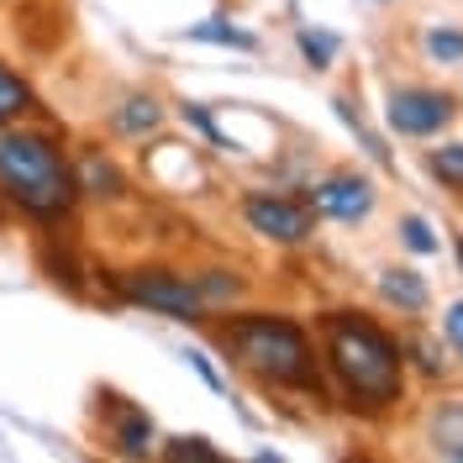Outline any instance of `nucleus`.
Here are the masks:
<instances>
[{
    "label": "nucleus",
    "instance_id": "f257e3e1",
    "mask_svg": "<svg viewBox=\"0 0 463 463\" xmlns=\"http://www.w3.org/2000/svg\"><path fill=\"white\" fill-rule=\"evenodd\" d=\"M0 195L32 222H63L80 201V174L37 127H0Z\"/></svg>",
    "mask_w": 463,
    "mask_h": 463
},
{
    "label": "nucleus",
    "instance_id": "f03ea898",
    "mask_svg": "<svg viewBox=\"0 0 463 463\" xmlns=\"http://www.w3.org/2000/svg\"><path fill=\"white\" fill-rule=\"evenodd\" d=\"M321 337H326V369L337 374V384L347 390L353 405L384 411V405L401 401L405 358H401V343L390 332H379L369 317L332 311V317L321 321Z\"/></svg>",
    "mask_w": 463,
    "mask_h": 463
},
{
    "label": "nucleus",
    "instance_id": "7ed1b4c3",
    "mask_svg": "<svg viewBox=\"0 0 463 463\" xmlns=\"http://www.w3.org/2000/svg\"><path fill=\"white\" fill-rule=\"evenodd\" d=\"M222 343L227 353L253 369L263 384H285V390H317L321 395V369H317V347L306 337V326L289 317H269V311H253V317H237L222 326Z\"/></svg>",
    "mask_w": 463,
    "mask_h": 463
},
{
    "label": "nucleus",
    "instance_id": "20e7f679",
    "mask_svg": "<svg viewBox=\"0 0 463 463\" xmlns=\"http://www.w3.org/2000/svg\"><path fill=\"white\" fill-rule=\"evenodd\" d=\"M121 295L169 321H205V311H211L201 285L174 274V269H132V274H121Z\"/></svg>",
    "mask_w": 463,
    "mask_h": 463
},
{
    "label": "nucleus",
    "instance_id": "39448f33",
    "mask_svg": "<svg viewBox=\"0 0 463 463\" xmlns=\"http://www.w3.org/2000/svg\"><path fill=\"white\" fill-rule=\"evenodd\" d=\"M242 222L269 237V242H306L317 232V211L300 195H274V190H253L242 195Z\"/></svg>",
    "mask_w": 463,
    "mask_h": 463
},
{
    "label": "nucleus",
    "instance_id": "423d86ee",
    "mask_svg": "<svg viewBox=\"0 0 463 463\" xmlns=\"http://www.w3.org/2000/svg\"><path fill=\"white\" fill-rule=\"evenodd\" d=\"M384 121L401 137H432V132H442L453 121V100L427 85H401L390 95V106H384Z\"/></svg>",
    "mask_w": 463,
    "mask_h": 463
},
{
    "label": "nucleus",
    "instance_id": "0eeeda50",
    "mask_svg": "<svg viewBox=\"0 0 463 463\" xmlns=\"http://www.w3.org/2000/svg\"><path fill=\"white\" fill-rule=\"evenodd\" d=\"M306 205L317 216H332V222H364L374 211V179H364V174H332V179L311 184Z\"/></svg>",
    "mask_w": 463,
    "mask_h": 463
},
{
    "label": "nucleus",
    "instance_id": "6e6552de",
    "mask_svg": "<svg viewBox=\"0 0 463 463\" xmlns=\"http://www.w3.org/2000/svg\"><path fill=\"white\" fill-rule=\"evenodd\" d=\"M158 121H164V106L153 95H127L111 116V127L121 137H147V132H158Z\"/></svg>",
    "mask_w": 463,
    "mask_h": 463
},
{
    "label": "nucleus",
    "instance_id": "1a4fd4ad",
    "mask_svg": "<svg viewBox=\"0 0 463 463\" xmlns=\"http://www.w3.org/2000/svg\"><path fill=\"white\" fill-rule=\"evenodd\" d=\"M379 295H384L390 306L411 311V317H416V311H427V300H432L427 285H421V274H411V269H384V274H379Z\"/></svg>",
    "mask_w": 463,
    "mask_h": 463
},
{
    "label": "nucleus",
    "instance_id": "9d476101",
    "mask_svg": "<svg viewBox=\"0 0 463 463\" xmlns=\"http://www.w3.org/2000/svg\"><path fill=\"white\" fill-rule=\"evenodd\" d=\"M153 416L147 411H132V405H116V448L127 453V458H147V448H153Z\"/></svg>",
    "mask_w": 463,
    "mask_h": 463
},
{
    "label": "nucleus",
    "instance_id": "9b49d317",
    "mask_svg": "<svg viewBox=\"0 0 463 463\" xmlns=\"http://www.w3.org/2000/svg\"><path fill=\"white\" fill-rule=\"evenodd\" d=\"M80 195H100V201H116L127 184H121V174H116V164H106L100 153H85L80 158Z\"/></svg>",
    "mask_w": 463,
    "mask_h": 463
},
{
    "label": "nucleus",
    "instance_id": "f8f14e48",
    "mask_svg": "<svg viewBox=\"0 0 463 463\" xmlns=\"http://www.w3.org/2000/svg\"><path fill=\"white\" fill-rule=\"evenodd\" d=\"M190 43H216V48H237V53H259V37L242 27H232V22H222V16H211V22H201V27L184 32Z\"/></svg>",
    "mask_w": 463,
    "mask_h": 463
},
{
    "label": "nucleus",
    "instance_id": "ddd939ff",
    "mask_svg": "<svg viewBox=\"0 0 463 463\" xmlns=\"http://www.w3.org/2000/svg\"><path fill=\"white\" fill-rule=\"evenodd\" d=\"M27 111H32V85L0 63V127H11L16 116H27Z\"/></svg>",
    "mask_w": 463,
    "mask_h": 463
},
{
    "label": "nucleus",
    "instance_id": "4468645a",
    "mask_svg": "<svg viewBox=\"0 0 463 463\" xmlns=\"http://www.w3.org/2000/svg\"><path fill=\"white\" fill-rule=\"evenodd\" d=\"M295 48H300V58L311 63V69H332V58H337V32H317V27H300L295 32Z\"/></svg>",
    "mask_w": 463,
    "mask_h": 463
},
{
    "label": "nucleus",
    "instance_id": "2eb2a0df",
    "mask_svg": "<svg viewBox=\"0 0 463 463\" xmlns=\"http://www.w3.org/2000/svg\"><path fill=\"white\" fill-rule=\"evenodd\" d=\"M432 174L448 184V190H458L463 195V143H442V147H432Z\"/></svg>",
    "mask_w": 463,
    "mask_h": 463
},
{
    "label": "nucleus",
    "instance_id": "dca6fc26",
    "mask_svg": "<svg viewBox=\"0 0 463 463\" xmlns=\"http://www.w3.org/2000/svg\"><path fill=\"white\" fill-rule=\"evenodd\" d=\"M164 453H169V463H227L211 442H205V437H174Z\"/></svg>",
    "mask_w": 463,
    "mask_h": 463
},
{
    "label": "nucleus",
    "instance_id": "f3484780",
    "mask_svg": "<svg viewBox=\"0 0 463 463\" xmlns=\"http://www.w3.org/2000/svg\"><path fill=\"white\" fill-rule=\"evenodd\" d=\"M437 448H442L448 458H463V405H448V411L437 416Z\"/></svg>",
    "mask_w": 463,
    "mask_h": 463
},
{
    "label": "nucleus",
    "instance_id": "a211bd4d",
    "mask_svg": "<svg viewBox=\"0 0 463 463\" xmlns=\"http://www.w3.org/2000/svg\"><path fill=\"white\" fill-rule=\"evenodd\" d=\"M184 121H190V127H195V132H201V137H205V143H211V147H222V153H232V147H237V143H232V137H227V132L216 127V116L205 111V106H195V100L184 106Z\"/></svg>",
    "mask_w": 463,
    "mask_h": 463
},
{
    "label": "nucleus",
    "instance_id": "6ab92c4d",
    "mask_svg": "<svg viewBox=\"0 0 463 463\" xmlns=\"http://www.w3.org/2000/svg\"><path fill=\"white\" fill-rule=\"evenodd\" d=\"M427 53H432L437 63H458L463 58V32L458 27H432L427 32Z\"/></svg>",
    "mask_w": 463,
    "mask_h": 463
},
{
    "label": "nucleus",
    "instance_id": "aec40b11",
    "mask_svg": "<svg viewBox=\"0 0 463 463\" xmlns=\"http://www.w3.org/2000/svg\"><path fill=\"white\" fill-rule=\"evenodd\" d=\"M332 106H337V116H343L347 127H353V132H358V137H364V147H369V153H374L379 164H390V147L379 143L374 132H369V127H364V116L353 111V100H347V95H337V100H332Z\"/></svg>",
    "mask_w": 463,
    "mask_h": 463
},
{
    "label": "nucleus",
    "instance_id": "412c9836",
    "mask_svg": "<svg viewBox=\"0 0 463 463\" xmlns=\"http://www.w3.org/2000/svg\"><path fill=\"white\" fill-rule=\"evenodd\" d=\"M195 285H201L205 306L211 300H227V295H242V279H227V269H205V274H195Z\"/></svg>",
    "mask_w": 463,
    "mask_h": 463
},
{
    "label": "nucleus",
    "instance_id": "4be33fe9",
    "mask_svg": "<svg viewBox=\"0 0 463 463\" xmlns=\"http://www.w3.org/2000/svg\"><path fill=\"white\" fill-rule=\"evenodd\" d=\"M401 237H405V248H411V253H421V259H427V253H437V248H442V242H437V237H432V227H427L421 216H405V222H401Z\"/></svg>",
    "mask_w": 463,
    "mask_h": 463
},
{
    "label": "nucleus",
    "instance_id": "5701e85b",
    "mask_svg": "<svg viewBox=\"0 0 463 463\" xmlns=\"http://www.w3.org/2000/svg\"><path fill=\"white\" fill-rule=\"evenodd\" d=\"M179 358H184V364H190V369H195V374L205 379V384H211V390H216V395H222V390H227V379L216 374V369H211V358H205L201 347H184V353H179Z\"/></svg>",
    "mask_w": 463,
    "mask_h": 463
},
{
    "label": "nucleus",
    "instance_id": "b1692460",
    "mask_svg": "<svg viewBox=\"0 0 463 463\" xmlns=\"http://www.w3.org/2000/svg\"><path fill=\"white\" fill-rule=\"evenodd\" d=\"M416 358H421V369H427V374H442V358H437L432 343H416Z\"/></svg>",
    "mask_w": 463,
    "mask_h": 463
},
{
    "label": "nucleus",
    "instance_id": "393cba45",
    "mask_svg": "<svg viewBox=\"0 0 463 463\" xmlns=\"http://www.w3.org/2000/svg\"><path fill=\"white\" fill-rule=\"evenodd\" d=\"M448 337L463 347V300H458V306H448Z\"/></svg>",
    "mask_w": 463,
    "mask_h": 463
},
{
    "label": "nucleus",
    "instance_id": "a878e982",
    "mask_svg": "<svg viewBox=\"0 0 463 463\" xmlns=\"http://www.w3.org/2000/svg\"><path fill=\"white\" fill-rule=\"evenodd\" d=\"M458 263H463V237H458Z\"/></svg>",
    "mask_w": 463,
    "mask_h": 463
},
{
    "label": "nucleus",
    "instance_id": "bb28decb",
    "mask_svg": "<svg viewBox=\"0 0 463 463\" xmlns=\"http://www.w3.org/2000/svg\"><path fill=\"white\" fill-rule=\"evenodd\" d=\"M442 463H463V458H442Z\"/></svg>",
    "mask_w": 463,
    "mask_h": 463
}]
</instances>
